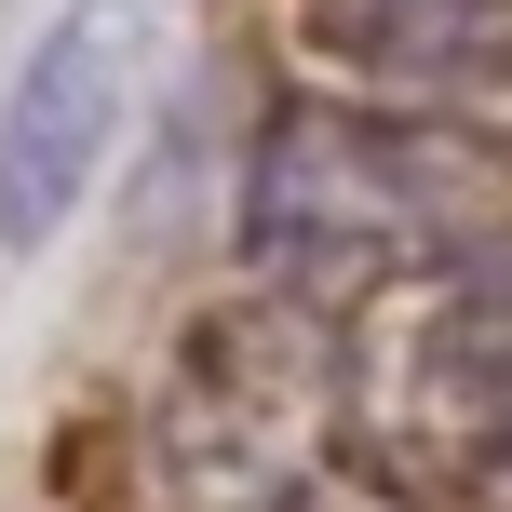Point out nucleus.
<instances>
[{
  "instance_id": "1",
  "label": "nucleus",
  "mask_w": 512,
  "mask_h": 512,
  "mask_svg": "<svg viewBox=\"0 0 512 512\" xmlns=\"http://www.w3.org/2000/svg\"><path fill=\"white\" fill-rule=\"evenodd\" d=\"M243 270L297 310H378L512 270V149L459 135L445 108L297 95L243 162Z\"/></svg>"
},
{
  "instance_id": "2",
  "label": "nucleus",
  "mask_w": 512,
  "mask_h": 512,
  "mask_svg": "<svg viewBox=\"0 0 512 512\" xmlns=\"http://www.w3.org/2000/svg\"><path fill=\"white\" fill-rule=\"evenodd\" d=\"M351 418L364 459L418 499L512 512V270L418 283V297L351 310Z\"/></svg>"
},
{
  "instance_id": "3",
  "label": "nucleus",
  "mask_w": 512,
  "mask_h": 512,
  "mask_svg": "<svg viewBox=\"0 0 512 512\" xmlns=\"http://www.w3.org/2000/svg\"><path fill=\"white\" fill-rule=\"evenodd\" d=\"M149 95V0H68L27 41L14 95H0V243L41 256L122 162V122Z\"/></svg>"
},
{
  "instance_id": "4",
  "label": "nucleus",
  "mask_w": 512,
  "mask_h": 512,
  "mask_svg": "<svg viewBox=\"0 0 512 512\" xmlns=\"http://www.w3.org/2000/svg\"><path fill=\"white\" fill-rule=\"evenodd\" d=\"M297 27L351 95L391 108H459L512 81V0H297Z\"/></svg>"
}]
</instances>
